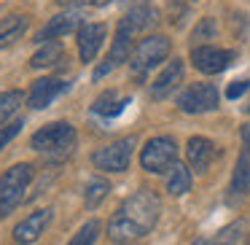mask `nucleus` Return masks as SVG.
Instances as JSON below:
<instances>
[{"label": "nucleus", "mask_w": 250, "mask_h": 245, "mask_svg": "<svg viewBox=\"0 0 250 245\" xmlns=\"http://www.w3.org/2000/svg\"><path fill=\"white\" fill-rule=\"evenodd\" d=\"M159 213H162V202L151 189H140L129 194L116 216L108 223V237L113 243H135V240L151 234V229L159 223Z\"/></svg>", "instance_id": "1"}, {"label": "nucleus", "mask_w": 250, "mask_h": 245, "mask_svg": "<svg viewBox=\"0 0 250 245\" xmlns=\"http://www.w3.org/2000/svg\"><path fill=\"white\" fill-rule=\"evenodd\" d=\"M76 130L67 121H54V124H46L43 130H38L30 137V146L38 154H46L51 159H62L76 148Z\"/></svg>", "instance_id": "2"}, {"label": "nucleus", "mask_w": 250, "mask_h": 245, "mask_svg": "<svg viewBox=\"0 0 250 245\" xmlns=\"http://www.w3.org/2000/svg\"><path fill=\"white\" fill-rule=\"evenodd\" d=\"M35 170L33 164H14L0 175V218L11 216L24 200V191L30 189Z\"/></svg>", "instance_id": "3"}, {"label": "nucleus", "mask_w": 250, "mask_h": 245, "mask_svg": "<svg viewBox=\"0 0 250 245\" xmlns=\"http://www.w3.org/2000/svg\"><path fill=\"white\" fill-rule=\"evenodd\" d=\"M169 49H172V44H169V38H164V35H148V38H143L140 44L135 46L132 57H129L132 76L143 78L148 70H151V67H156L159 62L167 60Z\"/></svg>", "instance_id": "4"}, {"label": "nucleus", "mask_w": 250, "mask_h": 245, "mask_svg": "<svg viewBox=\"0 0 250 245\" xmlns=\"http://www.w3.org/2000/svg\"><path fill=\"white\" fill-rule=\"evenodd\" d=\"M140 164L146 173L162 175L167 170H172L178 164V146L172 137H153L146 143V148L140 151Z\"/></svg>", "instance_id": "5"}, {"label": "nucleus", "mask_w": 250, "mask_h": 245, "mask_svg": "<svg viewBox=\"0 0 250 245\" xmlns=\"http://www.w3.org/2000/svg\"><path fill=\"white\" fill-rule=\"evenodd\" d=\"M135 146H137L135 135L121 137V140L110 143V146H105V148H97V151L92 154V162H94V167L103 170V173H124L132 162Z\"/></svg>", "instance_id": "6"}, {"label": "nucleus", "mask_w": 250, "mask_h": 245, "mask_svg": "<svg viewBox=\"0 0 250 245\" xmlns=\"http://www.w3.org/2000/svg\"><path fill=\"white\" fill-rule=\"evenodd\" d=\"M221 103V94L212 84H191L188 89H183L178 97V108L183 113H207V111H215Z\"/></svg>", "instance_id": "7"}, {"label": "nucleus", "mask_w": 250, "mask_h": 245, "mask_svg": "<svg viewBox=\"0 0 250 245\" xmlns=\"http://www.w3.org/2000/svg\"><path fill=\"white\" fill-rule=\"evenodd\" d=\"M191 62L199 73L215 76V73H223L234 62V51L215 49V46H194L191 49Z\"/></svg>", "instance_id": "8"}, {"label": "nucleus", "mask_w": 250, "mask_h": 245, "mask_svg": "<svg viewBox=\"0 0 250 245\" xmlns=\"http://www.w3.org/2000/svg\"><path fill=\"white\" fill-rule=\"evenodd\" d=\"M51 218H54V210L51 207H43V210H35L30 213L27 218H22V221L14 226V240H17L19 245H30L35 243V240L41 237V234L49 229Z\"/></svg>", "instance_id": "9"}, {"label": "nucleus", "mask_w": 250, "mask_h": 245, "mask_svg": "<svg viewBox=\"0 0 250 245\" xmlns=\"http://www.w3.org/2000/svg\"><path fill=\"white\" fill-rule=\"evenodd\" d=\"M129 46H132V33L124 27V24L119 22V27H116V41H113V49H110L108 60L103 62V65H97V70H94V81H100V78H105L110 70H116V67L121 65V62H129Z\"/></svg>", "instance_id": "10"}, {"label": "nucleus", "mask_w": 250, "mask_h": 245, "mask_svg": "<svg viewBox=\"0 0 250 245\" xmlns=\"http://www.w3.org/2000/svg\"><path fill=\"white\" fill-rule=\"evenodd\" d=\"M121 24H124L132 35L146 33V30H153L159 24V11H156V6L148 3V0H135V3L129 6V11L124 14Z\"/></svg>", "instance_id": "11"}, {"label": "nucleus", "mask_w": 250, "mask_h": 245, "mask_svg": "<svg viewBox=\"0 0 250 245\" xmlns=\"http://www.w3.org/2000/svg\"><path fill=\"white\" fill-rule=\"evenodd\" d=\"M242 154L237 159V167L231 175V194L234 197H245L250 194V124L242 127Z\"/></svg>", "instance_id": "12"}, {"label": "nucleus", "mask_w": 250, "mask_h": 245, "mask_svg": "<svg viewBox=\"0 0 250 245\" xmlns=\"http://www.w3.org/2000/svg\"><path fill=\"white\" fill-rule=\"evenodd\" d=\"M62 92H67V81H62V78H41V81H35L33 89H30L27 103H30V108H35V111L49 108Z\"/></svg>", "instance_id": "13"}, {"label": "nucleus", "mask_w": 250, "mask_h": 245, "mask_svg": "<svg viewBox=\"0 0 250 245\" xmlns=\"http://www.w3.org/2000/svg\"><path fill=\"white\" fill-rule=\"evenodd\" d=\"M108 35V27L103 22H92L78 27V54L83 62H92L97 57V51L103 49V41Z\"/></svg>", "instance_id": "14"}, {"label": "nucleus", "mask_w": 250, "mask_h": 245, "mask_svg": "<svg viewBox=\"0 0 250 245\" xmlns=\"http://www.w3.org/2000/svg\"><path fill=\"white\" fill-rule=\"evenodd\" d=\"M186 154H188V164L194 173H207L210 170V164L215 162L218 156V146L212 140H207V137H191L188 140V148H186Z\"/></svg>", "instance_id": "15"}, {"label": "nucleus", "mask_w": 250, "mask_h": 245, "mask_svg": "<svg viewBox=\"0 0 250 245\" xmlns=\"http://www.w3.org/2000/svg\"><path fill=\"white\" fill-rule=\"evenodd\" d=\"M78 22H81V17H78L76 11L57 14V17H51L49 22L41 27V33L35 35V38H38V44H49V41H54V38H62V35L73 33V30L78 27Z\"/></svg>", "instance_id": "16"}, {"label": "nucleus", "mask_w": 250, "mask_h": 245, "mask_svg": "<svg viewBox=\"0 0 250 245\" xmlns=\"http://www.w3.org/2000/svg\"><path fill=\"white\" fill-rule=\"evenodd\" d=\"M180 81H183V62L180 60L167 62V67H164V70L156 76V81L151 84V97L153 100H164L167 94H172L175 89H178Z\"/></svg>", "instance_id": "17"}, {"label": "nucleus", "mask_w": 250, "mask_h": 245, "mask_svg": "<svg viewBox=\"0 0 250 245\" xmlns=\"http://www.w3.org/2000/svg\"><path fill=\"white\" fill-rule=\"evenodd\" d=\"M245 243V221H231L229 226L218 229L212 237H199L191 245H242Z\"/></svg>", "instance_id": "18"}, {"label": "nucleus", "mask_w": 250, "mask_h": 245, "mask_svg": "<svg viewBox=\"0 0 250 245\" xmlns=\"http://www.w3.org/2000/svg\"><path fill=\"white\" fill-rule=\"evenodd\" d=\"M62 60H65V49H62V44L60 41H49V44H43L33 54L30 67H51V65H57V62H62Z\"/></svg>", "instance_id": "19"}, {"label": "nucleus", "mask_w": 250, "mask_h": 245, "mask_svg": "<svg viewBox=\"0 0 250 245\" xmlns=\"http://www.w3.org/2000/svg\"><path fill=\"white\" fill-rule=\"evenodd\" d=\"M129 105V100L126 97H119V94L110 89V92H105V94H100L97 100H94V105H92V111L94 113H100V116H119L121 111Z\"/></svg>", "instance_id": "20"}, {"label": "nucleus", "mask_w": 250, "mask_h": 245, "mask_svg": "<svg viewBox=\"0 0 250 245\" xmlns=\"http://www.w3.org/2000/svg\"><path fill=\"white\" fill-rule=\"evenodd\" d=\"M27 30V17H19V14H11V17L0 19V46H8L19 38V35Z\"/></svg>", "instance_id": "21"}, {"label": "nucleus", "mask_w": 250, "mask_h": 245, "mask_svg": "<svg viewBox=\"0 0 250 245\" xmlns=\"http://www.w3.org/2000/svg\"><path fill=\"white\" fill-rule=\"evenodd\" d=\"M191 189V170L186 167V164H175L172 170H169V178H167V191L172 197H183L186 191Z\"/></svg>", "instance_id": "22"}, {"label": "nucleus", "mask_w": 250, "mask_h": 245, "mask_svg": "<svg viewBox=\"0 0 250 245\" xmlns=\"http://www.w3.org/2000/svg\"><path fill=\"white\" fill-rule=\"evenodd\" d=\"M108 191H110V186H108V180H103V178H94V180H89V186H86V194H83V202H86V207L89 210H94V207L100 205V202L108 197Z\"/></svg>", "instance_id": "23"}, {"label": "nucleus", "mask_w": 250, "mask_h": 245, "mask_svg": "<svg viewBox=\"0 0 250 245\" xmlns=\"http://www.w3.org/2000/svg\"><path fill=\"white\" fill-rule=\"evenodd\" d=\"M97 237H100V221H86L81 229H78L76 234H73V240L67 245H94L97 243Z\"/></svg>", "instance_id": "24"}, {"label": "nucleus", "mask_w": 250, "mask_h": 245, "mask_svg": "<svg viewBox=\"0 0 250 245\" xmlns=\"http://www.w3.org/2000/svg\"><path fill=\"white\" fill-rule=\"evenodd\" d=\"M19 105H22V92H19V89H11V92L0 94V127L6 124V119L19 108Z\"/></svg>", "instance_id": "25"}, {"label": "nucleus", "mask_w": 250, "mask_h": 245, "mask_svg": "<svg viewBox=\"0 0 250 245\" xmlns=\"http://www.w3.org/2000/svg\"><path fill=\"white\" fill-rule=\"evenodd\" d=\"M22 127H24L22 119H14V121H8V124L0 127V151H3V148H6L8 143L19 135V130H22Z\"/></svg>", "instance_id": "26"}, {"label": "nucleus", "mask_w": 250, "mask_h": 245, "mask_svg": "<svg viewBox=\"0 0 250 245\" xmlns=\"http://www.w3.org/2000/svg\"><path fill=\"white\" fill-rule=\"evenodd\" d=\"M250 89V81H231L229 84V89H226V97L229 100H237L239 94H245Z\"/></svg>", "instance_id": "27"}, {"label": "nucleus", "mask_w": 250, "mask_h": 245, "mask_svg": "<svg viewBox=\"0 0 250 245\" xmlns=\"http://www.w3.org/2000/svg\"><path fill=\"white\" fill-rule=\"evenodd\" d=\"M212 33H215V22H212V19H202V24L194 30V41H202Z\"/></svg>", "instance_id": "28"}, {"label": "nucleus", "mask_w": 250, "mask_h": 245, "mask_svg": "<svg viewBox=\"0 0 250 245\" xmlns=\"http://www.w3.org/2000/svg\"><path fill=\"white\" fill-rule=\"evenodd\" d=\"M62 6H105L110 0H60Z\"/></svg>", "instance_id": "29"}, {"label": "nucleus", "mask_w": 250, "mask_h": 245, "mask_svg": "<svg viewBox=\"0 0 250 245\" xmlns=\"http://www.w3.org/2000/svg\"><path fill=\"white\" fill-rule=\"evenodd\" d=\"M248 245H250V243H248Z\"/></svg>", "instance_id": "30"}]
</instances>
